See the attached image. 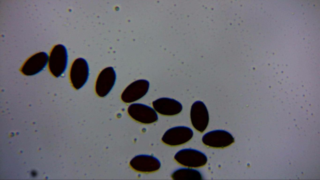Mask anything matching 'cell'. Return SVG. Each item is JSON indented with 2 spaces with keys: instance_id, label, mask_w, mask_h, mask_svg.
<instances>
[{
  "instance_id": "1",
  "label": "cell",
  "mask_w": 320,
  "mask_h": 180,
  "mask_svg": "<svg viewBox=\"0 0 320 180\" xmlns=\"http://www.w3.org/2000/svg\"><path fill=\"white\" fill-rule=\"evenodd\" d=\"M68 55L64 46L58 44L51 49L48 57V68L51 73L58 77L65 71L68 64Z\"/></svg>"
},
{
  "instance_id": "2",
  "label": "cell",
  "mask_w": 320,
  "mask_h": 180,
  "mask_svg": "<svg viewBox=\"0 0 320 180\" xmlns=\"http://www.w3.org/2000/svg\"><path fill=\"white\" fill-rule=\"evenodd\" d=\"M175 160L179 164L188 167L198 168L205 165L207 157L200 151L191 148L182 149L174 156Z\"/></svg>"
},
{
  "instance_id": "3",
  "label": "cell",
  "mask_w": 320,
  "mask_h": 180,
  "mask_svg": "<svg viewBox=\"0 0 320 180\" xmlns=\"http://www.w3.org/2000/svg\"><path fill=\"white\" fill-rule=\"evenodd\" d=\"M193 135V131L188 127L176 126L167 130L161 139L164 144L168 146H178L188 142L192 138Z\"/></svg>"
},
{
  "instance_id": "4",
  "label": "cell",
  "mask_w": 320,
  "mask_h": 180,
  "mask_svg": "<svg viewBox=\"0 0 320 180\" xmlns=\"http://www.w3.org/2000/svg\"><path fill=\"white\" fill-rule=\"evenodd\" d=\"M89 68L87 61L82 58L76 59L70 68L69 77L73 87L76 90L81 88L87 82Z\"/></svg>"
},
{
  "instance_id": "5",
  "label": "cell",
  "mask_w": 320,
  "mask_h": 180,
  "mask_svg": "<svg viewBox=\"0 0 320 180\" xmlns=\"http://www.w3.org/2000/svg\"><path fill=\"white\" fill-rule=\"evenodd\" d=\"M128 112L133 119L144 124L152 123L158 119V114L154 109L141 103L131 104L128 108Z\"/></svg>"
},
{
  "instance_id": "6",
  "label": "cell",
  "mask_w": 320,
  "mask_h": 180,
  "mask_svg": "<svg viewBox=\"0 0 320 180\" xmlns=\"http://www.w3.org/2000/svg\"><path fill=\"white\" fill-rule=\"evenodd\" d=\"M202 141L205 145L213 148H222L232 144L234 139L229 132L222 130L209 131L202 137Z\"/></svg>"
},
{
  "instance_id": "7",
  "label": "cell",
  "mask_w": 320,
  "mask_h": 180,
  "mask_svg": "<svg viewBox=\"0 0 320 180\" xmlns=\"http://www.w3.org/2000/svg\"><path fill=\"white\" fill-rule=\"evenodd\" d=\"M116 79V72L113 67H108L103 69L96 81L95 90L97 95L101 97L107 96L114 86Z\"/></svg>"
},
{
  "instance_id": "8",
  "label": "cell",
  "mask_w": 320,
  "mask_h": 180,
  "mask_svg": "<svg viewBox=\"0 0 320 180\" xmlns=\"http://www.w3.org/2000/svg\"><path fill=\"white\" fill-rule=\"evenodd\" d=\"M149 83L144 79L136 80L129 85L122 92L121 98L125 103H131L138 100L148 91Z\"/></svg>"
},
{
  "instance_id": "9",
  "label": "cell",
  "mask_w": 320,
  "mask_h": 180,
  "mask_svg": "<svg viewBox=\"0 0 320 180\" xmlns=\"http://www.w3.org/2000/svg\"><path fill=\"white\" fill-rule=\"evenodd\" d=\"M190 115L191 123L194 128L201 132L204 131L209 121L208 112L205 104L200 101L195 102L191 106Z\"/></svg>"
},
{
  "instance_id": "10",
  "label": "cell",
  "mask_w": 320,
  "mask_h": 180,
  "mask_svg": "<svg viewBox=\"0 0 320 180\" xmlns=\"http://www.w3.org/2000/svg\"><path fill=\"white\" fill-rule=\"evenodd\" d=\"M131 167L135 171L142 173H151L160 168V162L156 157L150 155L140 154L133 157L130 162Z\"/></svg>"
},
{
  "instance_id": "11",
  "label": "cell",
  "mask_w": 320,
  "mask_h": 180,
  "mask_svg": "<svg viewBox=\"0 0 320 180\" xmlns=\"http://www.w3.org/2000/svg\"><path fill=\"white\" fill-rule=\"evenodd\" d=\"M49 56L44 52L36 53L29 58L20 69L23 75L31 76L42 71L48 64Z\"/></svg>"
},
{
  "instance_id": "12",
  "label": "cell",
  "mask_w": 320,
  "mask_h": 180,
  "mask_svg": "<svg viewBox=\"0 0 320 180\" xmlns=\"http://www.w3.org/2000/svg\"><path fill=\"white\" fill-rule=\"evenodd\" d=\"M152 105L156 112L164 116L177 115L180 113L182 109V104L179 102L169 98H158L153 101Z\"/></svg>"
},
{
  "instance_id": "13",
  "label": "cell",
  "mask_w": 320,
  "mask_h": 180,
  "mask_svg": "<svg viewBox=\"0 0 320 180\" xmlns=\"http://www.w3.org/2000/svg\"><path fill=\"white\" fill-rule=\"evenodd\" d=\"M171 177L176 180H199L202 179V176L199 171L190 167L181 168L174 171Z\"/></svg>"
}]
</instances>
